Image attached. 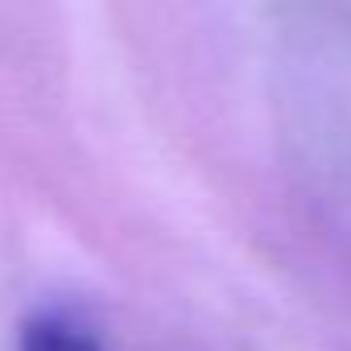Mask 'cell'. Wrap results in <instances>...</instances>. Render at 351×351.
Here are the masks:
<instances>
[{
	"mask_svg": "<svg viewBox=\"0 0 351 351\" xmlns=\"http://www.w3.org/2000/svg\"><path fill=\"white\" fill-rule=\"evenodd\" d=\"M21 351H104L87 330L62 318H34L21 335Z\"/></svg>",
	"mask_w": 351,
	"mask_h": 351,
	"instance_id": "6da1fadb",
	"label": "cell"
}]
</instances>
